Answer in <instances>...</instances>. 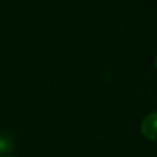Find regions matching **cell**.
Wrapping results in <instances>:
<instances>
[{"label": "cell", "mask_w": 157, "mask_h": 157, "mask_svg": "<svg viewBox=\"0 0 157 157\" xmlns=\"http://www.w3.org/2000/svg\"><path fill=\"white\" fill-rule=\"evenodd\" d=\"M4 157H15V156H4Z\"/></svg>", "instance_id": "cell-4"}, {"label": "cell", "mask_w": 157, "mask_h": 157, "mask_svg": "<svg viewBox=\"0 0 157 157\" xmlns=\"http://www.w3.org/2000/svg\"><path fill=\"white\" fill-rule=\"evenodd\" d=\"M13 140L7 134L0 135V153H9L13 150Z\"/></svg>", "instance_id": "cell-2"}, {"label": "cell", "mask_w": 157, "mask_h": 157, "mask_svg": "<svg viewBox=\"0 0 157 157\" xmlns=\"http://www.w3.org/2000/svg\"><path fill=\"white\" fill-rule=\"evenodd\" d=\"M142 135L152 141H157V112L147 114L141 123Z\"/></svg>", "instance_id": "cell-1"}, {"label": "cell", "mask_w": 157, "mask_h": 157, "mask_svg": "<svg viewBox=\"0 0 157 157\" xmlns=\"http://www.w3.org/2000/svg\"><path fill=\"white\" fill-rule=\"evenodd\" d=\"M155 67H156V70H157V55H156V58H155Z\"/></svg>", "instance_id": "cell-3"}]
</instances>
